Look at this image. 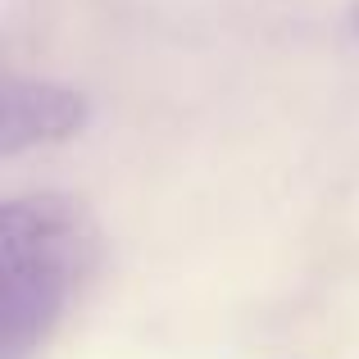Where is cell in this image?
<instances>
[{
    "label": "cell",
    "instance_id": "1",
    "mask_svg": "<svg viewBox=\"0 0 359 359\" xmlns=\"http://www.w3.org/2000/svg\"><path fill=\"white\" fill-rule=\"evenodd\" d=\"M96 259V223L73 196L32 191L9 201L0 210V355H41Z\"/></svg>",
    "mask_w": 359,
    "mask_h": 359
},
{
    "label": "cell",
    "instance_id": "2",
    "mask_svg": "<svg viewBox=\"0 0 359 359\" xmlns=\"http://www.w3.org/2000/svg\"><path fill=\"white\" fill-rule=\"evenodd\" d=\"M91 123V100L64 82H9L5 109H0V150L23 155V150L60 146L78 137Z\"/></svg>",
    "mask_w": 359,
    "mask_h": 359
},
{
    "label": "cell",
    "instance_id": "3",
    "mask_svg": "<svg viewBox=\"0 0 359 359\" xmlns=\"http://www.w3.org/2000/svg\"><path fill=\"white\" fill-rule=\"evenodd\" d=\"M351 36H359V5L351 9Z\"/></svg>",
    "mask_w": 359,
    "mask_h": 359
}]
</instances>
